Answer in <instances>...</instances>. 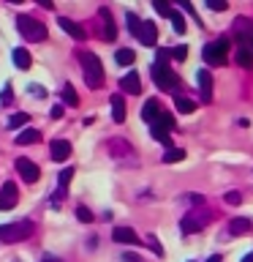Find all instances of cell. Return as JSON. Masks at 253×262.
<instances>
[{"mask_svg":"<svg viewBox=\"0 0 253 262\" xmlns=\"http://www.w3.org/2000/svg\"><path fill=\"white\" fill-rule=\"evenodd\" d=\"M125 22H128V30L134 33V36H139V30H142V19H139L134 11H128L125 14Z\"/></svg>","mask_w":253,"mask_h":262,"instance_id":"f1b7e54d","label":"cell"},{"mask_svg":"<svg viewBox=\"0 0 253 262\" xmlns=\"http://www.w3.org/2000/svg\"><path fill=\"white\" fill-rule=\"evenodd\" d=\"M171 57H174V60H185V57H188V47H174V49H171Z\"/></svg>","mask_w":253,"mask_h":262,"instance_id":"f35d334b","label":"cell"},{"mask_svg":"<svg viewBox=\"0 0 253 262\" xmlns=\"http://www.w3.org/2000/svg\"><path fill=\"white\" fill-rule=\"evenodd\" d=\"M201 55H204V60H207L210 66H223L226 57H229V41L226 38L212 41V44H207L201 49Z\"/></svg>","mask_w":253,"mask_h":262,"instance_id":"8992f818","label":"cell"},{"mask_svg":"<svg viewBox=\"0 0 253 262\" xmlns=\"http://www.w3.org/2000/svg\"><path fill=\"white\" fill-rule=\"evenodd\" d=\"M250 229H253V221L245 219V216H237V219H232V224H229V232L232 235H248Z\"/></svg>","mask_w":253,"mask_h":262,"instance_id":"ac0fdd59","label":"cell"},{"mask_svg":"<svg viewBox=\"0 0 253 262\" xmlns=\"http://www.w3.org/2000/svg\"><path fill=\"white\" fill-rule=\"evenodd\" d=\"M3 200L6 202H11V205H16V183H11V180H8V183H3Z\"/></svg>","mask_w":253,"mask_h":262,"instance_id":"83f0119b","label":"cell"},{"mask_svg":"<svg viewBox=\"0 0 253 262\" xmlns=\"http://www.w3.org/2000/svg\"><path fill=\"white\" fill-rule=\"evenodd\" d=\"M147 246H150V249L158 254V257H163V246L158 243V237H155V235H147Z\"/></svg>","mask_w":253,"mask_h":262,"instance_id":"e575fe53","label":"cell"},{"mask_svg":"<svg viewBox=\"0 0 253 262\" xmlns=\"http://www.w3.org/2000/svg\"><path fill=\"white\" fill-rule=\"evenodd\" d=\"M30 93H33V96H38V98H41V96H46L44 90H41V85H30Z\"/></svg>","mask_w":253,"mask_h":262,"instance_id":"7bdbcfd3","label":"cell"},{"mask_svg":"<svg viewBox=\"0 0 253 262\" xmlns=\"http://www.w3.org/2000/svg\"><path fill=\"white\" fill-rule=\"evenodd\" d=\"M77 57H79V63H82V74H85L87 88L98 90V88L104 85V66H101V60H98V55L87 52V49H79Z\"/></svg>","mask_w":253,"mask_h":262,"instance_id":"6da1fadb","label":"cell"},{"mask_svg":"<svg viewBox=\"0 0 253 262\" xmlns=\"http://www.w3.org/2000/svg\"><path fill=\"white\" fill-rule=\"evenodd\" d=\"M237 44H240V49H248V52L253 55V30L250 33H242V36H234Z\"/></svg>","mask_w":253,"mask_h":262,"instance_id":"4dcf8cb0","label":"cell"},{"mask_svg":"<svg viewBox=\"0 0 253 262\" xmlns=\"http://www.w3.org/2000/svg\"><path fill=\"white\" fill-rule=\"evenodd\" d=\"M207 224H210V210L199 208V210H188L185 213V219L180 221V229H183L185 235H193V232H201Z\"/></svg>","mask_w":253,"mask_h":262,"instance_id":"5b68a950","label":"cell"},{"mask_svg":"<svg viewBox=\"0 0 253 262\" xmlns=\"http://www.w3.org/2000/svg\"><path fill=\"white\" fill-rule=\"evenodd\" d=\"M41 262H60V259H57L55 254H44V257H41Z\"/></svg>","mask_w":253,"mask_h":262,"instance_id":"bcb514c9","label":"cell"},{"mask_svg":"<svg viewBox=\"0 0 253 262\" xmlns=\"http://www.w3.org/2000/svg\"><path fill=\"white\" fill-rule=\"evenodd\" d=\"M16 30L22 33L28 41H44L46 38V25L38 22L36 16H16Z\"/></svg>","mask_w":253,"mask_h":262,"instance_id":"277c9868","label":"cell"},{"mask_svg":"<svg viewBox=\"0 0 253 262\" xmlns=\"http://www.w3.org/2000/svg\"><path fill=\"white\" fill-rule=\"evenodd\" d=\"M60 96H63V101L68 104V106H77V104H79V96H77V90H73L71 85H65V88L60 90Z\"/></svg>","mask_w":253,"mask_h":262,"instance_id":"484cf974","label":"cell"},{"mask_svg":"<svg viewBox=\"0 0 253 262\" xmlns=\"http://www.w3.org/2000/svg\"><path fill=\"white\" fill-rule=\"evenodd\" d=\"M242 262H253V251H250V254H245V257H242Z\"/></svg>","mask_w":253,"mask_h":262,"instance_id":"7dc6e473","label":"cell"},{"mask_svg":"<svg viewBox=\"0 0 253 262\" xmlns=\"http://www.w3.org/2000/svg\"><path fill=\"white\" fill-rule=\"evenodd\" d=\"M161 112H163V110H161V101H158V98H147L144 106H142V120H147V123L153 126V123L158 120Z\"/></svg>","mask_w":253,"mask_h":262,"instance_id":"2e32d148","label":"cell"},{"mask_svg":"<svg viewBox=\"0 0 253 262\" xmlns=\"http://www.w3.org/2000/svg\"><path fill=\"white\" fill-rule=\"evenodd\" d=\"M98 16L104 19V33H101L104 41H114V38H117V25H114V19H112V11H109V8H101Z\"/></svg>","mask_w":253,"mask_h":262,"instance_id":"5bb4252c","label":"cell"},{"mask_svg":"<svg viewBox=\"0 0 253 262\" xmlns=\"http://www.w3.org/2000/svg\"><path fill=\"white\" fill-rule=\"evenodd\" d=\"M169 19H171V28H174L177 36H183V33H185V19H183V14H177L174 8H171V16H169Z\"/></svg>","mask_w":253,"mask_h":262,"instance_id":"4316f807","label":"cell"},{"mask_svg":"<svg viewBox=\"0 0 253 262\" xmlns=\"http://www.w3.org/2000/svg\"><path fill=\"white\" fill-rule=\"evenodd\" d=\"M49 153H52L55 161H68L71 142H68V139H52V142H49Z\"/></svg>","mask_w":253,"mask_h":262,"instance_id":"4fadbf2b","label":"cell"},{"mask_svg":"<svg viewBox=\"0 0 253 262\" xmlns=\"http://www.w3.org/2000/svg\"><path fill=\"white\" fill-rule=\"evenodd\" d=\"M38 6H41V8H46V11H52V8H55L52 0H38Z\"/></svg>","mask_w":253,"mask_h":262,"instance_id":"ee69618b","label":"cell"},{"mask_svg":"<svg viewBox=\"0 0 253 262\" xmlns=\"http://www.w3.org/2000/svg\"><path fill=\"white\" fill-rule=\"evenodd\" d=\"M207 262H220V257H210Z\"/></svg>","mask_w":253,"mask_h":262,"instance_id":"c3c4849f","label":"cell"},{"mask_svg":"<svg viewBox=\"0 0 253 262\" xmlns=\"http://www.w3.org/2000/svg\"><path fill=\"white\" fill-rule=\"evenodd\" d=\"M253 30V22L248 16H237L234 19V36H242V33H250Z\"/></svg>","mask_w":253,"mask_h":262,"instance_id":"d4e9b609","label":"cell"},{"mask_svg":"<svg viewBox=\"0 0 253 262\" xmlns=\"http://www.w3.org/2000/svg\"><path fill=\"white\" fill-rule=\"evenodd\" d=\"M63 112H65V110H63V104H55V106H52V118H55V120H57V118H63Z\"/></svg>","mask_w":253,"mask_h":262,"instance_id":"60d3db41","label":"cell"},{"mask_svg":"<svg viewBox=\"0 0 253 262\" xmlns=\"http://www.w3.org/2000/svg\"><path fill=\"white\" fill-rule=\"evenodd\" d=\"M169 60H171V52H169V49H163V47H158V49H155V63H161V66H169Z\"/></svg>","mask_w":253,"mask_h":262,"instance_id":"d6a6232c","label":"cell"},{"mask_svg":"<svg viewBox=\"0 0 253 262\" xmlns=\"http://www.w3.org/2000/svg\"><path fill=\"white\" fill-rule=\"evenodd\" d=\"M112 241L114 243H125V246H139V243H142V241H139V235L131 227H114L112 229Z\"/></svg>","mask_w":253,"mask_h":262,"instance_id":"30bf717a","label":"cell"},{"mask_svg":"<svg viewBox=\"0 0 253 262\" xmlns=\"http://www.w3.org/2000/svg\"><path fill=\"white\" fill-rule=\"evenodd\" d=\"M234 60H237V66H242V69H253V55L248 52V49H240V47H237Z\"/></svg>","mask_w":253,"mask_h":262,"instance_id":"cb8c5ba5","label":"cell"},{"mask_svg":"<svg viewBox=\"0 0 253 262\" xmlns=\"http://www.w3.org/2000/svg\"><path fill=\"white\" fill-rule=\"evenodd\" d=\"M77 219L85 221V224H90V221H93V213H90V208H85V205H79V208H77Z\"/></svg>","mask_w":253,"mask_h":262,"instance_id":"836d02e7","label":"cell"},{"mask_svg":"<svg viewBox=\"0 0 253 262\" xmlns=\"http://www.w3.org/2000/svg\"><path fill=\"white\" fill-rule=\"evenodd\" d=\"M28 115L24 112H16V115H11V118H8V128H22V126H28Z\"/></svg>","mask_w":253,"mask_h":262,"instance_id":"f546056e","label":"cell"},{"mask_svg":"<svg viewBox=\"0 0 253 262\" xmlns=\"http://www.w3.org/2000/svg\"><path fill=\"white\" fill-rule=\"evenodd\" d=\"M136 38L142 41L144 47H155V44H158V28H155V22L142 19V30H139Z\"/></svg>","mask_w":253,"mask_h":262,"instance_id":"9c48e42d","label":"cell"},{"mask_svg":"<svg viewBox=\"0 0 253 262\" xmlns=\"http://www.w3.org/2000/svg\"><path fill=\"white\" fill-rule=\"evenodd\" d=\"M11 208H14V205H11V202H6V200H3V194H0V210H11Z\"/></svg>","mask_w":253,"mask_h":262,"instance_id":"f6af8a7d","label":"cell"},{"mask_svg":"<svg viewBox=\"0 0 253 262\" xmlns=\"http://www.w3.org/2000/svg\"><path fill=\"white\" fill-rule=\"evenodd\" d=\"M109 153H112V159H117V161H136V156H134V147H131L125 139H112L109 142Z\"/></svg>","mask_w":253,"mask_h":262,"instance_id":"52a82bcc","label":"cell"},{"mask_svg":"<svg viewBox=\"0 0 253 262\" xmlns=\"http://www.w3.org/2000/svg\"><path fill=\"white\" fill-rule=\"evenodd\" d=\"M114 60H117L120 66H134V60H136V55H134V49H117V52H114Z\"/></svg>","mask_w":253,"mask_h":262,"instance_id":"7402d4cb","label":"cell"},{"mask_svg":"<svg viewBox=\"0 0 253 262\" xmlns=\"http://www.w3.org/2000/svg\"><path fill=\"white\" fill-rule=\"evenodd\" d=\"M57 22H60V28H63L65 33H68V36H71L73 41H85V38H87V30L82 28L79 22L68 19V16H60V19H57Z\"/></svg>","mask_w":253,"mask_h":262,"instance_id":"8fae6325","label":"cell"},{"mask_svg":"<svg viewBox=\"0 0 253 262\" xmlns=\"http://www.w3.org/2000/svg\"><path fill=\"white\" fill-rule=\"evenodd\" d=\"M16 145H36V142H41V131L38 128H24V131H19L16 134V139H14Z\"/></svg>","mask_w":253,"mask_h":262,"instance_id":"d6986e66","label":"cell"},{"mask_svg":"<svg viewBox=\"0 0 253 262\" xmlns=\"http://www.w3.org/2000/svg\"><path fill=\"white\" fill-rule=\"evenodd\" d=\"M207 8L210 11H226L229 3H223V0H207Z\"/></svg>","mask_w":253,"mask_h":262,"instance_id":"8d00e7d4","label":"cell"},{"mask_svg":"<svg viewBox=\"0 0 253 262\" xmlns=\"http://www.w3.org/2000/svg\"><path fill=\"white\" fill-rule=\"evenodd\" d=\"M122 262H144V259L136 257V254H122Z\"/></svg>","mask_w":253,"mask_h":262,"instance_id":"b9f144b4","label":"cell"},{"mask_svg":"<svg viewBox=\"0 0 253 262\" xmlns=\"http://www.w3.org/2000/svg\"><path fill=\"white\" fill-rule=\"evenodd\" d=\"M161 159H163V164H177V161L185 159V150L183 147H166V153H163Z\"/></svg>","mask_w":253,"mask_h":262,"instance_id":"44dd1931","label":"cell"},{"mask_svg":"<svg viewBox=\"0 0 253 262\" xmlns=\"http://www.w3.org/2000/svg\"><path fill=\"white\" fill-rule=\"evenodd\" d=\"M223 200H226V205H240V202H242V196H240V191H226Z\"/></svg>","mask_w":253,"mask_h":262,"instance_id":"74e56055","label":"cell"},{"mask_svg":"<svg viewBox=\"0 0 253 262\" xmlns=\"http://www.w3.org/2000/svg\"><path fill=\"white\" fill-rule=\"evenodd\" d=\"M112 120L114 123H125V98H122L120 93L112 96Z\"/></svg>","mask_w":253,"mask_h":262,"instance_id":"e0dca14e","label":"cell"},{"mask_svg":"<svg viewBox=\"0 0 253 262\" xmlns=\"http://www.w3.org/2000/svg\"><path fill=\"white\" fill-rule=\"evenodd\" d=\"M33 221L22 219V221H11V224H3L0 227V241L3 243H19V241H28L33 235Z\"/></svg>","mask_w":253,"mask_h":262,"instance_id":"3957f363","label":"cell"},{"mask_svg":"<svg viewBox=\"0 0 253 262\" xmlns=\"http://www.w3.org/2000/svg\"><path fill=\"white\" fill-rule=\"evenodd\" d=\"M11 57H14V66H16V69H22V71H28L30 66H33L30 52H28V49H22V47H19V49H14Z\"/></svg>","mask_w":253,"mask_h":262,"instance_id":"ffe728a7","label":"cell"},{"mask_svg":"<svg viewBox=\"0 0 253 262\" xmlns=\"http://www.w3.org/2000/svg\"><path fill=\"white\" fill-rule=\"evenodd\" d=\"M120 88H122V93H128V96H139L142 93V79H139L136 71H128L125 77L120 79Z\"/></svg>","mask_w":253,"mask_h":262,"instance_id":"7c38bea8","label":"cell"},{"mask_svg":"<svg viewBox=\"0 0 253 262\" xmlns=\"http://www.w3.org/2000/svg\"><path fill=\"white\" fill-rule=\"evenodd\" d=\"M196 82H199V90H201V101L210 104V98H212V74L207 69H201L199 74H196Z\"/></svg>","mask_w":253,"mask_h":262,"instance_id":"9a60e30c","label":"cell"},{"mask_svg":"<svg viewBox=\"0 0 253 262\" xmlns=\"http://www.w3.org/2000/svg\"><path fill=\"white\" fill-rule=\"evenodd\" d=\"M16 172H19V178L24 180V183H36L38 175H41V169L30 159H24V156H22V159H16Z\"/></svg>","mask_w":253,"mask_h":262,"instance_id":"ba28073f","label":"cell"},{"mask_svg":"<svg viewBox=\"0 0 253 262\" xmlns=\"http://www.w3.org/2000/svg\"><path fill=\"white\" fill-rule=\"evenodd\" d=\"M174 106H177V112H183V115H191L196 110V104L191 101V98H185V96H174Z\"/></svg>","mask_w":253,"mask_h":262,"instance_id":"603a6c76","label":"cell"},{"mask_svg":"<svg viewBox=\"0 0 253 262\" xmlns=\"http://www.w3.org/2000/svg\"><path fill=\"white\" fill-rule=\"evenodd\" d=\"M153 6H155V11H158L161 16H171V6H169V3H163V0H155Z\"/></svg>","mask_w":253,"mask_h":262,"instance_id":"d590c367","label":"cell"},{"mask_svg":"<svg viewBox=\"0 0 253 262\" xmlns=\"http://www.w3.org/2000/svg\"><path fill=\"white\" fill-rule=\"evenodd\" d=\"M71 178H73V169L71 167L68 169H60V172H57V188H68Z\"/></svg>","mask_w":253,"mask_h":262,"instance_id":"1f68e13d","label":"cell"},{"mask_svg":"<svg viewBox=\"0 0 253 262\" xmlns=\"http://www.w3.org/2000/svg\"><path fill=\"white\" fill-rule=\"evenodd\" d=\"M0 101H3V104H11V101H14L11 85H6V88H3V93H0Z\"/></svg>","mask_w":253,"mask_h":262,"instance_id":"ab89813d","label":"cell"},{"mask_svg":"<svg viewBox=\"0 0 253 262\" xmlns=\"http://www.w3.org/2000/svg\"><path fill=\"white\" fill-rule=\"evenodd\" d=\"M153 82H155V88L163 90V93H174L177 96V88H180V77L174 71L169 69V66H161V63H153Z\"/></svg>","mask_w":253,"mask_h":262,"instance_id":"7a4b0ae2","label":"cell"}]
</instances>
